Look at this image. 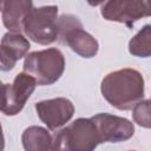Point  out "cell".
<instances>
[{
    "label": "cell",
    "mask_w": 151,
    "mask_h": 151,
    "mask_svg": "<svg viewBox=\"0 0 151 151\" xmlns=\"http://www.w3.org/2000/svg\"><path fill=\"white\" fill-rule=\"evenodd\" d=\"M29 47V41L21 33L7 32L4 34L0 45L1 71L12 70L18 60H20L22 57H26Z\"/></svg>",
    "instance_id": "10"
},
{
    "label": "cell",
    "mask_w": 151,
    "mask_h": 151,
    "mask_svg": "<svg viewBox=\"0 0 151 151\" xmlns=\"http://www.w3.org/2000/svg\"><path fill=\"white\" fill-rule=\"evenodd\" d=\"M65 58L55 47L28 53L24 60V72L32 76L40 86L52 85L63 76Z\"/></svg>",
    "instance_id": "3"
},
{
    "label": "cell",
    "mask_w": 151,
    "mask_h": 151,
    "mask_svg": "<svg viewBox=\"0 0 151 151\" xmlns=\"http://www.w3.org/2000/svg\"><path fill=\"white\" fill-rule=\"evenodd\" d=\"M101 143L91 118H78L52 136L51 151H94Z\"/></svg>",
    "instance_id": "2"
},
{
    "label": "cell",
    "mask_w": 151,
    "mask_h": 151,
    "mask_svg": "<svg viewBox=\"0 0 151 151\" xmlns=\"http://www.w3.org/2000/svg\"><path fill=\"white\" fill-rule=\"evenodd\" d=\"M35 111L47 129L57 130L70 122L74 113V106L70 99L59 97L38 101L35 104Z\"/></svg>",
    "instance_id": "9"
},
{
    "label": "cell",
    "mask_w": 151,
    "mask_h": 151,
    "mask_svg": "<svg viewBox=\"0 0 151 151\" xmlns=\"http://www.w3.org/2000/svg\"><path fill=\"white\" fill-rule=\"evenodd\" d=\"M25 151H51L52 136L47 129L38 125L28 126L21 136Z\"/></svg>",
    "instance_id": "12"
},
{
    "label": "cell",
    "mask_w": 151,
    "mask_h": 151,
    "mask_svg": "<svg viewBox=\"0 0 151 151\" xmlns=\"http://www.w3.org/2000/svg\"><path fill=\"white\" fill-rule=\"evenodd\" d=\"M130 151H136V150H130Z\"/></svg>",
    "instance_id": "15"
},
{
    "label": "cell",
    "mask_w": 151,
    "mask_h": 151,
    "mask_svg": "<svg viewBox=\"0 0 151 151\" xmlns=\"http://www.w3.org/2000/svg\"><path fill=\"white\" fill-rule=\"evenodd\" d=\"M37 85V80L26 72L18 73L12 84H4L2 113L6 116H15L19 113L24 109Z\"/></svg>",
    "instance_id": "6"
},
{
    "label": "cell",
    "mask_w": 151,
    "mask_h": 151,
    "mask_svg": "<svg viewBox=\"0 0 151 151\" xmlns=\"http://www.w3.org/2000/svg\"><path fill=\"white\" fill-rule=\"evenodd\" d=\"M100 91L111 106L120 111H127L143 100L144 78L134 68H120L103 78Z\"/></svg>",
    "instance_id": "1"
},
{
    "label": "cell",
    "mask_w": 151,
    "mask_h": 151,
    "mask_svg": "<svg viewBox=\"0 0 151 151\" xmlns=\"http://www.w3.org/2000/svg\"><path fill=\"white\" fill-rule=\"evenodd\" d=\"M58 7H33L22 21V31L27 38L40 45H50L58 39Z\"/></svg>",
    "instance_id": "4"
},
{
    "label": "cell",
    "mask_w": 151,
    "mask_h": 151,
    "mask_svg": "<svg viewBox=\"0 0 151 151\" xmlns=\"http://www.w3.org/2000/svg\"><path fill=\"white\" fill-rule=\"evenodd\" d=\"M129 52L139 58L151 57V25H145L129 41Z\"/></svg>",
    "instance_id": "13"
},
{
    "label": "cell",
    "mask_w": 151,
    "mask_h": 151,
    "mask_svg": "<svg viewBox=\"0 0 151 151\" xmlns=\"http://www.w3.org/2000/svg\"><path fill=\"white\" fill-rule=\"evenodd\" d=\"M98 130L101 143H119L130 139L134 133L133 123L126 118L110 113H98L91 117Z\"/></svg>",
    "instance_id": "8"
},
{
    "label": "cell",
    "mask_w": 151,
    "mask_h": 151,
    "mask_svg": "<svg viewBox=\"0 0 151 151\" xmlns=\"http://www.w3.org/2000/svg\"><path fill=\"white\" fill-rule=\"evenodd\" d=\"M33 8V2L27 0H8L1 2V18L5 27L12 33H21L22 21Z\"/></svg>",
    "instance_id": "11"
},
{
    "label": "cell",
    "mask_w": 151,
    "mask_h": 151,
    "mask_svg": "<svg viewBox=\"0 0 151 151\" xmlns=\"http://www.w3.org/2000/svg\"><path fill=\"white\" fill-rule=\"evenodd\" d=\"M58 39L83 58H92L98 53V41L83 28L81 21L72 14H63L58 19Z\"/></svg>",
    "instance_id": "5"
},
{
    "label": "cell",
    "mask_w": 151,
    "mask_h": 151,
    "mask_svg": "<svg viewBox=\"0 0 151 151\" xmlns=\"http://www.w3.org/2000/svg\"><path fill=\"white\" fill-rule=\"evenodd\" d=\"M101 15L109 21L131 26L134 21L151 15V0H112L101 6Z\"/></svg>",
    "instance_id": "7"
},
{
    "label": "cell",
    "mask_w": 151,
    "mask_h": 151,
    "mask_svg": "<svg viewBox=\"0 0 151 151\" xmlns=\"http://www.w3.org/2000/svg\"><path fill=\"white\" fill-rule=\"evenodd\" d=\"M134 123L145 129H151V99L140 100L132 109Z\"/></svg>",
    "instance_id": "14"
}]
</instances>
